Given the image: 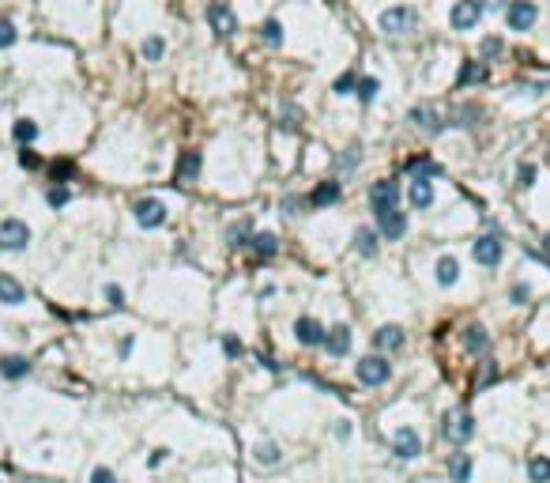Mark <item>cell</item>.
<instances>
[{
	"label": "cell",
	"instance_id": "obj_34",
	"mask_svg": "<svg viewBox=\"0 0 550 483\" xmlns=\"http://www.w3.org/2000/svg\"><path fill=\"white\" fill-rule=\"evenodd\" d=\"M377 91H381V80H362L354 95H358L362 102H374V98H377Z\"/></svg>",
	"mask_w": 550,
	"mask_h": 483
},
{
	"label": "cell",
	"instance_id": "obj_2",
	"mask_svg": "<svg viewBox=\"0 0 550 483\" xmlns=\"http://www.w3.org/2000/svg\"><path fill=\"white\" fill-rule=\"evenodd\" d=\"M208 23H211V31H215L219 38H230V34L238 31V15H234V8L222 4V0H215V4L208 8Z\"/></svg>",
	"mask_w": 550,
	"mask_h": 483
},
{
	"label": "cell",
	"instance_id": "obj_11",
	"mask_svg": "<svg viewBox=\"0 0 550 483\" xmlns=\"http://www.w3.org/2000/svg\"><path fill=\"white\" fill-rule=\"evenodd\" d=\"M369 204H374V216H377V211H385V208H396V204H399L396 181H377L374 189H369Z\"/></svg>",
	"mask_w": 550,
	"mask_h": 483
},
{
	"label": "cell",
	"instance_id": "obj_14",
	"mask_svg": "<svg viewBox=\"0 0 550 483\" xmlns=\"http://www.w3.org/2000/svg\"><path fill=\"white\" fill-rule=\"evenodd\" d=\"M200 151H181V159H177V185H189V181H197V174H200Z\"/></svg>",
	"mask_w": 550,
	"mask_h": 483
},
{
	"label": "cell",
	"instance_id": "obj_18",
	"mask_svg": "<svg viewBox=\"0 0 550 483\" xmlns=\"http://www.w3.org/2000/svg\"><path fill=\"white\" fill-rule=\"evenodd\" d=\"M407 197H411L415 208H430V204H434V185H430V178H415L411 189H407Z\"/></svg>",
	"mask_w": 550,
	"mask_h": 483
},
{
	"label": "cell",
	"instance_id": "obj_29",
	"mask_svg": "<svg viewBox=\"0 0 550 483\" xmlns=\"http://www.w3.org/2000/svg\"><path fill=\"white\" fill-rule=\"evenodd\" d=\"M249 242H253V249H257L260 257H272L275 249H279V242H275V235H257V238H249Z\"/></svg>",
	"mask_w": 550,
	"mask_h": 483
},
{
	"label": "cell",
	"instance_id": "obj_23",
	"mask_svg": "<svg viewBox=\"0 0 550 483\" xmlns=\"http://www.w3.org/2000/svg\"><path fill=\"white\" fill-rule=\"evenodd\" d=\"M404 170L411 174V178H437L441 166H437L434 159H411V163H404Z\"/></svg>",
	"mask_w": 550,
	"mask_h": 483
},
{
	"label": "cell",
	"instance_id": "obj_6",
	"mask_svg": "<svg viewBox=\"0 0 550 483\" xmlns=\"http://www.w3.org/2000/svg\"><path fill=\"white\" fill-rule=\"evenodd\" d=\"M392 449H396L399 461H415L418 453H422V438H418L411 426H399V431L392 434Z\"/></svg>",
	"mask_w": 550,
	"mask_h": 483
},
{
	"label": "cell",
	"instance_id": "obj_41",
	"mask_svg": "<svg viewBox=\"0 0 550 483\" xmlns=\"http://www.w3.org/2000/svg\"><path fill=\"white\" fill-rule=\"evenodd\" d=\"M249 230H253V227H249V223H238V227L230 230V246H245V242H241V238H245Z\"/></svg>",
	"mask_w": 550,
	"mask_h": 483
},
{
	"label": "cell",
	"instance_id": "obj_48",
	"mask_svg": "<svg viewBox=\"0 0 550 483\" xmlns=\"http://www.w3.org/2000/svg\"><path fill=\"white\" fill-rule=\"evenodd\" d=\"M482 8H490V12H501V8H505V0H482Z\"/></svg>",
	"mask_w": 550,
	"mask_h": 483
},
{
	"label": "cell",
	"instance_id": "obj_39",
	"mask_svg": "<svg viewBox=\"0 0 550 483\" xmlns=\"http://www.w3.org/2000/svg\"><path fill=\"white\" fill-rule=\"evenodd\" d=\"M517 185H520V189H528V185H535V166H531V163H528V166H520V170H517Z\"/></svg>",
	"mask_w": 550,
	"mask_h": 483
},
{
	"label": "cell",
	"instance_id": "obj_31",
	"mask_svg": "<svg viewBox=\"0 0 550 483\" xmlns=\"http://www.w3.org/2000/svg\"><path fill=\"white\" fill-rule=\"evenodd\" d=\"M260 38H264L268 45H279V42H283V27H279L275 20H268L264 27H260Z\"/></svg>",
	"mask_w": 550,
	"mask_h": 483
},
{
	"label": "cell",
	"instance_id": "obj_8",
	"mask_svg": "<svg viewBox=\"0 0 550 483\" xmlns=\"http://www.w3.org/2000/svg\"><path fill=\"white\" fill-rule=\"evenodd\" d=\"M377 227H381V235L385 238H404V230H407V219H404V211H399V204L396 208H385V211H377Z\"/></svg>",
	"mask_w": 550,
	"mask_h": 483
},
{
	"label": "cell",
	"instance_id": "obj_7",
	"mask_svg": "<svg viewBox=\"0 0 550 483\" xmlns=\"http://www.w3.org/2000/svg\"><path fill=\"white\" fill-rule=\"evenodd\" d=\"M479 15H482V4H479V0H460V4L452 8L449 23H452V31H471V27L479 23Z\"/></svg>",
	"mask_w": 550,
	"mask_h": 483
},
{
	"label": "cell",
	"instance_id": "obj_36",
	"mask_svg": "<svg viewBox=\"0 0 550 483\" xmlns=\"http://www.w3.org/2000/svg\"><path fill=\"white\" fill-rule=\"evenodd\" d=\"M354 87H358V80H354V72H343V76L335 80V95H354Z\"/></svg>",
	"mask_w": 550,
	"mask_h": 483
},
{
	"label": "cell",
	"instance_id": "obj_19",
	"mask_svg": "<svg viewBox=\"0 0 550 483\" xmlns=\"http://www.w3.org/2000/svg\"><path fill=\"white\" fill-rule=\"evenodd\" d=\"M487 80V64L482 61H464L460 76H456V87H471V83H482Z\"/></svg>",
	"mask_w": 550,
	"mask_h": 483
},
{
	"label": "cell",
	"instance_id": "obj_13",
	"mask_svg": "<svg viewBox=\"0 0 550 483\" xmlns=\"http://www.w3.org/2000/svg\"><path fill=\"white\" fill-rule=\"evenodd\" d=\"M294 332H298V343H305V348L324 343V329H321V321H313V318H298L294 321Z\"/></svg>",
	"mask_w": 550,
	"mask_h": 483
},
{
	"label": "cell",
	"instance_id": "obj_3",
	"mask_svg": "<svg viewBox=\"0 0 550 483\" xmlns=\"http://www.w3.org/2000/svg\"><path fill=\"white\" fill-rule=\"evenodd\" d=\"M388 378H392V366H388L381 355H369L358 362V382L362 385H385Z\"/></svg>",
	"mask_w": 550,
	"mask_h": 483
},
{
	"label": "cell",
	"instance_id": "obj_44",
	"mask_svg": "<svg viewBox=\"0 0 550 483\" xmlns=\"http://www.w3.org/2000/svg\"><path fill=\"white\" fill-rule=\"evenodd\" d=\"M91 483H117V476L109 468H95V472H91Z\"/></svg>",
	"mask_w": 550,
	"mask_h": 483
},
{
	"label": "cell",
	"instance_id": "obj_15",
	"mask_svg": "<svg viewBox=\"0 0 550 483\" xmlns=\"http://www.w3.org/2000/svg\"><path fill=\"white\" fill-rule=\"evenodd\" d=\"M0 302H4V306H20V302H26V287H23L20 280H12V276L0 272Z\"/></svg>",
	"mask_w": 550,
	"mask_h": 483
},
{
	"label": "cell",
	"instance_id": "obj_47",
	"mask_svg": "<svg viewBox=\"0 0 550 483\" xmlns=\"http://www.w3.org/2000/svg\"><path fill=\"white\" fill-rule=\"evenodd\" d=\"M335 438H351V423H347V419L335 423Z\"/></svg>",
	"mask_w": 550,
	"mask_h": 483
},
{
	"label": "cell",
	"instance_id": "obj_17",
	"mask_svg": "<svg viewBox=\"0 0 550 483\" xmlns=\"http://www.w3.org/2000/svg\"><path fill=\"white\" fill-rule=\"evenodd\" d=\"M339 193H343L339 181H321V185L310 193V204H313V208H324V204H335V200H339Z\"/></svg>",
	"mask_w": 550,
	"mask_h": 483
},
{
	"label": "cell",
	"instance_id": "obj_26",
	"mask_svg": "<svg viewBox=\"0 0 550 483\" xmlns=\"http://www.w3.org/2000/svg\"><path fill=\"white\" fill-rule=\"evenodd\" d=\"M528 480L531 483H550V457H531L528 461Z\"/></svg>",
	"mask_w": 550,
	"mask_h": 483
},
{
	"label": "cell",
	"instance_id": "obj_28",
	"mask_svg": "<svg viewBox=\"0 0 550 483\" xmlns=\"http://www.w3.org/2000/svg\"><path fill=\"white\" fill-rule=\"evenodd\" d=\"M411 117H415V121H418V125H422V128H430V133H441V128H445L441 121H437V114H434V110H426V106H418Z\"/></svg>",
	"mask_w": 550,
	"mask_h": 483
},
{
	"label": "cell",
	"instance_id": "obj_4",
	"mask_svg": "<svg viewBox=\"0 0 550 483\" xmlns=\"http://www.w3.org/2000/svg\"><path fill=\"white\" fill-rule=\"evenodd\" d=\"M132 216L139 227H162L166 223V204L162 200H155V197H147V200H136V208H132Z\"/></svg>",
	"mask_w": 550,
	"mask_h": 483
},
{
	"label": "cell",
	"instance_id": "obj_46",
	"mask_svg": "<svg viewBox=\"0 0 550 483\" xmlns=\"http://www.w3.org/2000/svg\"><path fill=\"white\" fill-rule=\"evenodd\" d=\"M222 351H227V355H238V351H241V343H238L234 336H227V340H222Z\"/></svg>",
	"mask_w": 550,
	"mask_h": 483
},
{
	"label": "cell",
	"instance_id": "obj_45",
	"mask_svg": "<svg viewBox=\"0 0 550 483\" xmlns=\"http://www.w3.org/2000/svg\"><path fill=\"white\" fill-rule=\"evenodd\" d=\"M509 295H512V302H520V306H524L531 291H528V283H512V291H509Z\"/></svg>",
	"mask_w": 550,
	"mask_h": 483
},
{
	"label": "cell",
	"instance_id": "obj_38",
	"mask_svg": "<svg viewBox=\"0 0 550 483\" xmlns=\"http://www.w3.org/2000/svg\"><path fill=\"white\" fill-rule=\"evenodd\" d=\"M20 166H23V170H38V166H42V159L31 151V144H23V151H20Z\"/></svg>",
	"mask_w": 550,
	"mask_h": 483
},
{
	"label": "cell",
	"instance_id": "obj_21",
	"mask_svg": "<svg viewBox=\"0 0 550 483\" xmlns=\"http://www.w3.org/2000/svg\"><path fill=\"white\" fill-rule=\"evenodd\" d=\"M0 374H4L8 382H20V378L31 374V362L20 359V355H8V359H0Z\"/></svg>",
	"mask_w": 550,
	"mask_h": 483
},
{
	"label": "cell",
	"instance_id": "obj_30",
	"mask_svg": "<svg viewBox=\"0 0 550 483\" xmlns=\"http://www.w3.org/2000/svg\"><path fill=\"white\" fill-rule=\"evenodd\" d=\"M354 242H358V253H362V257H374V253H377V235H369V230H358V235H354Z\"/></svg>",
	"mask_w": 550,
	"mask_h": 483
},
{
	"label": "cell",
	"instance_id": "obj_5",
	"mask_svg": "<svg viewBox=\"0 0 550 483\" xmlns=\"http://www.w3.org/2000/svg\"><path fill=\"white\" fill-rule=\"evenodd\" d=\"M415 27V8H388V12H381V31L385 34H404Z\"/></svg>",
	"mask_w": 550,
	"mask_h": 483
},
{
	"label": "cell",
	"instance_id": "obj_37",
	"mask_svg": "<svg viewBox=\"0 0 550 483\" xmlns=\"http://www.w3.org/2000/svg\"><path fill=\"white\" fill-rule=\"evenodd\" d=\"M15 45V23L12 20H0V50Z\"/></svg>",
	"mask_w": 550,
	"mask_h": 483
},
{
	"label": "cell",
	"instance_id": "obj_20",
	"mask_svg": "<svg viewBox=\"0 0 550 483\" xmlns=\"http://www.w3.org/2000/svg\"><path fill=\"white\" fill-rule=\"evenodd\" d=\"M374 343H377V348H385V351L404 348V329H399V325H385V329L374 332Z\"/></svg>",
	"mask_w": 550,
	"mask_h": 483
},
{
	"label": "cell",
	"instance_id": "obj_32",
	"mask_svg": "<svg viewBox=\"0 0 550 483\" xmlns=\"http://www.w3.org/2000/svg\"><path fill=\"white\" fill-rule=\"evenodd\" d=\"M162 53H166V42L162 38H147L144 42V61H162Z\"/></svg>",
	"mask_w": 550,
	"mask_h": 483
},
{
	"label": "cell",
	"instance_id": "obj_27",
	"mask_svg": "<svg viewBox=\"0 0 550 483\" xmlns=\"http://www.w3.org/2000/svg\"><path fill=\"white\" fill-rule=\"evenodd\" d=\"M72 174H76V166H72L68 159H57V163H49V178L64 185V181H72Z\"/></svg>",
	"mask_w": 550,
	"mask_h": 483
},
{
	"label": "cell",
	"instance_id": "obj_9",
	"mask_svg": "<svg viewBox=\"0 0 550 483\" xmlns=\"http://www.w3.org/2000/svg\"><path fill=\"white\" fill-rule=\"evenodd\" d=\"M539 8L531 4V0H512L509 4V31H528L531 23H535Z\"/></svg>",
	"mask_w": 550,
	"mask_h": 483
},
{
	"label": "cell",
	"instance_id": "obj_12",
	"mask_svg": "<svg viewBox=\"0 0 550 483\" xmlns=\"http://www.w3.org/2000/svg\"><path fill=\"white\" fill-rule=\"evenodd\" d=\"M501 253H505V246H501V242L494 238V235H487V238H479V242H475V261H479V265H487V268L498 265V261H501Z\"/></svg>",
	"mask_w": 550,
	"mask_h": 483
},
{
	"label": "cell",
	"instance_id": "obj_22",
	"mask_svg": "<svg viewBox=\"0 0 550 483\" xmlns=\"http://www.w3.org/2000/svg\"><path fill=\"white\" fill-rule=\"evenodd\" d=\"M449 476H452V483H468L471 480V453H452Z\"/></svg>",
	"mask_w": 550,
	"mask_h": 483
},
{
	"label": "cell",
	"instance_id": "obj_42",
	"mask_svg": "<svg viewBox=\"0 0 550 483\" xmlns=\"http://www.w3.org/2000/svg\"><path fill=\"white\" fill-rule=\"evenodd\" d=\"M501 53V38H482V57H498Z\"/></svg>",
	"mask_w": 550,
	"mask_h": 483
},
{
	"label": "cell",
	"instance_id": "obj_25",
	"mask_svg": "<svg viewBox=\"0 0 550 483\" xmlns=\"http://www.w3.org/2000/svg\"><path fill=\"white\" fill-rule=\"evenodd\" d=\"M456 276H460V265H456L452 257H441V261H437V283H441V287H452Z\"/></svg>",
	"mask_w": 550,
	"mask_h": 483
},
{
	"label": "cell",
	"instance_id": "obj_24",
	"mask_svg": "<svg viewBox=\"0 0 550 483\" xmlns=\"http://www.w3.org/2000/svg\"><path fill=\"white\" fill-rule=\"evenodd\" d=\"M12 136H15L20 144H34V140H38V125H34L31 117H20V121L12 125Z\"/></svg>",
	"mask_w": 550,
	"mask_h": 483
},
{
	"label": "cell",
	"instance_id": "obj_35",
	"mask_svg": "<svg viewBox=\"0 0 550 483\" xmlns=\"http://www.w3.org/2000/svg\"><path fill=\"white\" fill-rule=\"evenodd\" d=\"M487 348V332L479 329V325H471L468 329V351H482Z\"/></svg>",
	"mask_w": 550,
	"mask_h": 483
},
{
	"label": "cell",
	"instance_id": "obj_1",
	"mask_svg": "<svg viewBox=\"0 0 550 483\" xmlns=\"http://www.w3.org/2000/svg\"><path fill=\"white\" fill-rule=\"evenodd\" d=\"M31 246V227L23 219H4L0 223V249L8 253H20V249Z\"/></svg>",
	"mask_w": 550,
	"mask_h": 483
},
{
	"label": "cell",
	"instance_id": "obj_49",
	"mask_svg": "<svg viewBox=\"0 0 550 483\" xmlns=\"http://www.w3.org/2000/svg\"><path fill=\"white\" fill-rule=\"evenodd\" d=\"M162 461H166V449H155L151 453V468H155V464H162Z\"/></svg>",
	"mask_w": 550,
	"mask_h": 483
},
{
	"label": "cell",
	"instance_id": "obj_10",
	"mask_svg": "<svg viewBox=\"0 0 550 483\" xmlns=\"http://www.w3.org/2000/svg\"><path fill=\"white\" fill-rule=\"evenodd\" d=\"M471 431H475V426H471V415H468V412H452L449 419H445V438L456 442V445L468 442Z\"/></svg>",
	"mask_w": 550,
	"mask_h": 483
},
{
	"label": "cell",
	"instance_id": "obj_40",
	"mask_svg": "<svg viewBox=\"0 0 550 483\" xmlns=\"http://www.w3.org/2000/svg\"><path fill=\"white\" fill-rule=\"evenodd\" d=\"M257 461H260V464H275V461H279V449H275V445H260V449H257Z\"/></svg>",
	"mask_w": 550,
	"mask_h": 483
},
{
	"label": "cell",
	"instance_id": "obj_33",
	"mask_svg": "<svg viewBox=\"0 0 550 483\" xmlns=\"http://www.w3.org/2000/svg\"><path fill=\"white\" fill-rule=\"evenodd\" d=\"M45 200H49V208H64V204L72 200V193L64 189V185H53V189L45 193Z\"/></svg>",
	"mask_w": 550,
	"mask_h": 483
},
{
	"label": "cell",
	"instance_id": "obj_16",
	"mask_svg": "<svg viewBox=\"0 0 550 483\" xmlns=\"http://www.w3.org/2000/svg\"><path fill=\"white\" fill-rule=\"evenodd\" d=\"M324 348H328L335 359L347 355V351H351V329H347V325H339V329L324 332Z\"/></svg>",
	"mask_w": 550,
	"mask_h": 483
},
{
	"label": "cell",
	"instance_id": "obj_43",
	"mask_svg": "<svg viewBox=\"0 0 550 483\" xmlns=\"http://www.w3.org/2000/svg\"><path fill=\"white\" fill-rule=\"evenodd\" d=\"M106 299H109V306H125V291H121L117 283H109L106 287Z\"/></svg>",
	"mask_w": 550,
	"mask_h": 483
}]
</instances>
